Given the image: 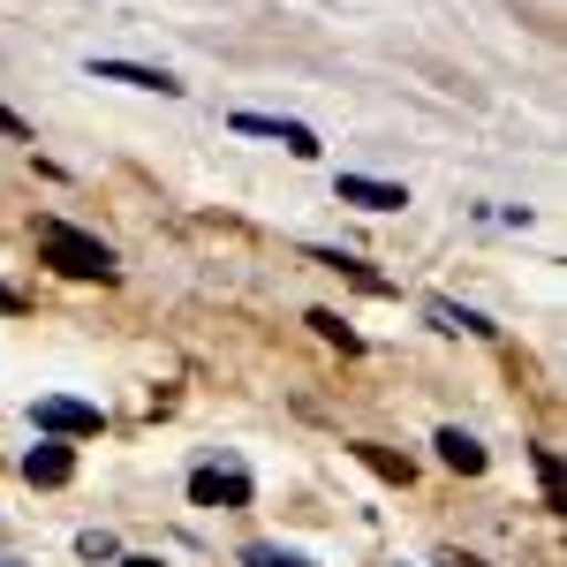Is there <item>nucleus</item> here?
Returning a JSON list of instances; mask_svg holds the SVG:
<instances>
[{
    "instance_id": "nucleus-1",
    "label": "nucleus",
    "mask_w": 567,
    "mask_h": 567,
    "mask_svg": "<svg viewBox=\"0 0 567 567\" xmlns=\"http://www.w3.org/2000/svg\"><path fill=\"white\" fill-rule=\"evenodd\" d=\"M39 258L53 265V272H69V280H99V288L122 280V258H114L99 235L69 227V219H39Z\"/></svg>"
},
{
    "instance_id": "nucleus-2",
    "label": "nucleus",
    "mask_w": 567,
    "mask_h": 567,
    "mask_svg": "<svg viewBox=\"0 0 567 567\" xmlns=\"http://www.w3.org/2000/svg\"><path fill=\"white\" fill-rule=\"evenodd\" d=\"M31 416H39V432H45V439H99V424H106L91 401H69V393H45Z\"/></svg>"
},
{
    "instance_id": "nucleus-3",
    "label": "nucleus",
    "mask_w": 567,
    "mask_h": 567,
    "mask_svg": "<svg viewBox=\"0 0 567 567\" xmlns=\"http://www.w3.org/2000/svg\"><path fill=\"white\" fill-rule=\"evenodd\" d=\"M227 130H243V136H272V144H288L296 159H318V136H310L303 122H280V114H227Z\"/></svg>"
},
{
    "instance_id": "nucleus-4",
    "label": "nucleus",
    "mask_w": 567,
    "mask_h": 567,
    "mask_svg": "<svg viewBox=\"0 0 567 567\" xmlns=\"http://www.w3.org/2000/svg\"><path fill=\"white\" fill-rule=\"evenodd\" d=\"M91 76H99V84H130V91H159V99H182L175 76H167V69H144V61H99V53H91Z\"/></svg>"
},
{
    "instance_id": "nucleus-5",
    "label": "nucleus",
    "mask_w": 567,
    "mask_h": 567,
    "mask_svg": "<svg viewBox=\"0 0 567 567\" xmlns=\"http://www.w3.org/2000/svg\"><path fill=\"white\" fill-rule=\"evenodd\" d=\"M333 197H341V205H363V213H401V205H409V189H401V182H379V175H341Z\"/></svg>"
},
{
    "instance_id": "nucleus-6",
    "label": "nucleus",
    "mask_w": 567,
    "mask_h": 567,
    "mask_svg": "<svg viewBox=\"0 0 567 567\" xmlns=\"http://www.w3.org/2000/svg\"><path fill=\"white\" fill-rule=\"evenodd\" d=\"M23 477L45 484V492H53V484H69V477H76V446H69V439H39V446L23 454Z\"/></svg>"
},
{
    "instance_id": "nucleus-7",
    "label": "nucleus",
    "mask_w": 567,
    "mask_h": 567,
    "mask_svg": "<svg viewBox=\"0 0 567 567\" xmlns=\"http://www.w3.org/2000/svg\"><path fill=\"white\" fill-rule=\"evenodd\" d=\"M189 499L197 507H250V477L243 470H197L189 477Z\"/></svg>"
},
{
    "instance_id": "nucleus-8",
    "label": "nucleus",
    "mask_w": 567,
    "mask_h": 567,
    "mask_svg": "<svg viewBox=\"0 0 567 567\" xmlns=\"http://www.w3.org/2000/svg\"><path fill=\"white\" fill-rule=\"evenodd\" d=\"M432 446H439V462H446L454 477H484V462H492V454H484V446H477L470 432H462V424H446V432H439Z\"/></svg>"
},
{
    "instance_id": "nucleus-9",
    "label": "nucleus",
    "mask_w": 567,
    "mask_h": 567,
    "mask_svg": "<svg viewBox=\"0 0 567 567\" xmlns=\"http://www.w3.org/2000/svg\"><path fill=\"white\" fill-rule=\"evenodd\" d=\"M349 454L371 470V477H386V484H409V477H416V470H409V454H393V446H379V439H355Z\"/></svg>"
},
{
    "instance_id": "nucleus-10",
    "label": "nucleus",
    "mask_w": 567,
    "mask_h": 567,
    "mask_svg": "<svg viewBox=\"0 0 567 567\" xmlns=\"http://www.w3.org/2000/svg\"><path fill=\"white\" fill-rule=\"evenodd\" d=\"M310 333H318V341H333L341 355H355V349H363V341H355L349 326H341V310H310Z\"/></svg>"
},
{
    "instance_id": "nucleus-11",
    "label": "nucleus",
    "mask_w": 567,
    "mask_h": 567,
    "mask_svg": "<svg viewBox=\"0 0 567 567\" xmlns=\"http://www.w3.org/2000/svg\"><path fill=\"white\" fill-rule=\"evenodd\" d=\"M432 318L446 326V333H492V318H477V310H454V303H432Z\"/></svg>"
},
{
    "instance_id": "nucleus-12",
    "label": "nucleus",
    "mask_w": 567,
    "mask_h": 567,
    "mask_svg": "<svg viewBox=\"0 0 567 567\" xmlns=\"http://www.w3.org/2000/svg\"><path fill=\"white\" fill-rule=\"evenodd\" d=\"M243 567H318V560H303V553H280V545H250V553H243Z\"/></svg>"
},
{
    "instance_id": "nucleus-13",
    "label": "nucleus",
    "mask_w": 567,
    "mask_h": 567,
    "mask_svg": "<svg viewBox=\"0 0 567 567\" xmlns=\"http://www.w3.org/2000/svg\"><path fill=\"white\" fill-rule=\"evenodd\" d=\"M529 462H537V484H545V507H560V462H553V454H545V446H537V454H529Z\"/></svg>"
},
{
    "instance_id": "nucleus-14",
    "label": "nucleus",
    "mask_w": 567,
    "mask_h": 567,
    "mask_svg": "<svg viewBox=\"0 0 567 567\" xmlns=\"http://www.w3.org/2000/svg\"><path fill=\"white\" fill-rule=\"evenodd\" d=\"M76 553H84V560H114V537H106V529H84Z\"/></svg>"
},
{
    "instance_id": "nucleus-15",
    "label": "nucleus",
    "mask_w": 567,
    "mask_h": 567,
    "mask_svg": "<svg viewBox=\"0 0 567 567\" xmlns=\"http://www.w3.org/2000/svg\"><path fill=\"white\" fill-rule=\"evenodd\" d=\"M0 136H31V130H23V114H8V106H0Z\"/></svg>"
},
{
    "instance_id": "nucleus-16",
    "label": "nucleus",
    "mask_w": 567,
    "mask_h": 567,
    "mask_svg": "<svg viewBox=\"0 0 567 567\" xmlns=\"http://www.w3.org/2000/svg\"><path fill=\"white\" fill-rule=\"evenodd\" d=\"M439 567H492V560H477V553H446Z\"/></svg>"
},
{
    "instance_id": "nucleus-17",
    "label": "nucleus",
    "mask_w": 567,
    "mask_h": 567,
    "mask_svg": "<svg viewBox=\"0 0 567 567\" xmlns=\"http://www.w3.org/2000/svg\"><path fill=\"white\" fill-rule=\"evenodd\" d=\"M0 310H23V296H16V288H0Z\"/></svg>"
},
{
    "instance_id": "nucleus-18",
    "label": "nucleus",
    "mask_w": 567,
    "mask_h": 567,
    "mask_svg": "<svg viewBox=\"0 0 567 567\" xmlns=\"http://www.w3.org/2000/svg\"><path fill=\"white\" fill-rule=\"evenodd\" d=\"M122 567H167V560H144V553H130V560H122Z\"/></svg>"
}]
</instances>
